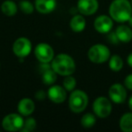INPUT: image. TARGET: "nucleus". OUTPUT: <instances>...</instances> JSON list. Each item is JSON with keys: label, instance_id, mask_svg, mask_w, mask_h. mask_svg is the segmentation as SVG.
Returning <instances> with one entry per match:
<instances>
[{"label": "nucleus", "instance_id": "nucleus-5", "mask_svg": "<svg viewBox=\"0 0 132 132\" xmlns=\"http://www.w3.org/2000/svg\"><path fill=\"white\" fill-rule=\"evenodd\" d=\"M112 101L110 98L100 96L96 98L92 104L93 113L101 119H106L111 114L112 111Z\"/></svg>", "mask_w": 132, "mask_h": 132}, {"label": "nucleus", "instance_id": "nucleus-30", "mask_svg": "<svg viewBox=\"0 0 132 132\" xmlns=\"http://www.w3.org/2000/svg\"><path fill=\"white\" fill-rule=\"evenodd\" d=\"M128 24H129V26L132 28V15H131V16H130V18L128 19Z\"/></svg>", "mask_w": 132, "mask_h": 132}, {"label": "nucleus", "instance_id": "nucleus-12", "mask_svg": "<svg viewBox=\"0 0 132 132\" xmlns=\"http://www.w3.org/2000/svg\"><path fill=\"white\" fill-rule=\"evenodd\" d=\"M77 10L83 15H94L99 9L98 0H78Z\"/></svg>", "mask_w": 132, "mask_h": 132}, {"label": "nucleus", "instance_id": "nucleus-27", "mask_svg": "<svg viewBox=\"0 0 132 132\" xmlns=\"http://www.w3.org/2000/svg\"><path fill=\"white\" fill-rule=\"evenodd\" d=\"M109 41H110L111 44H114L119 43V39H118L117 35H116L115 32H113V33H110H110H109Z\"/></svg>", "mask_w": 132, "mask_h": 132}, {"label": "nucleus", "instance_id": "nucleus-10", "mask_svg": "<svg viewBox=\"0 0 132 132\" xmlns=\"http://www.w3.org/2000/svg\"><path fill=\"white\" fill-rule=\"evenodd\" d=\"M94 28L100 34H109L113 28V19L107 15H101L94 20Z\"/></svg>", "mask_w": 132, "mask_h": 132}, {"label": "nucleus", "instance_id": "nucleus-23", "mask_svg": "<svg viewBox=\"0 0 132 132\" xmlns=\"http://www.w3.org/2000/svg\"><path fill=\"white\" fill-rule=\"evenodd\" d=\"M76 85H77V81L76 79L72 75H68V76H64V79L62 81V86L64 87L67 92H72L73 90H75Z\"/></svg>", "mask_w": 132, "mask_h": 132}, {"label": "nucleus", "instance_id": "nucleus-13", "mask_svg": "<svg viewBox=\"0 0 132 132\" xmlns=\"http://www.w3.org/2000/svg\"><path fill=\"white\" fill-rule=\"evenodd\" d=\"M35 110V103L30 98H24L20 100L17 104V111L24 117L31 116Z\"/></svg>", "mask_w": 132, "mask_h": 132}, {"label": "nucleus", "instance_id": "nucleus-22", "mask_svg": "<svg viewBox=\"0 0 132 132\" xmlns=\"http://www.w3.org/2000/svg\"><path fill=\"white\" fill-rule=\"evenodd\" d=\"M18 8L26 15H30L35 9V4L29 1V0H22L18 4Z\"/></svg>", "mask_w": 132, "mask_h": 132}, {"label": "nucleus", "instance_id": "nucleus-26", "mask_svg": "<svg viewBox=\"0 0 132 132\" xmlns=\"http://www.w3.org/2000/svg\"><path fill=\"white\" fill-rule=\"evenodd\" d=\"M35 97L36 98L38 101H43V100H44L46 97H47V92H45L43 90H37L35 94Z\"/></svg>", "mask_w": 132, "mask_h": 132}, {"label": "nucleus", "instance_id": "nucleus-3", "mask_svg": "<svg viewBox=\"0 0 132 132\" xmlns=\"http://www.w3.org/2000/svg\"><path fill=\"white\" fill-rule=\"evenodd\" d=\"M89 103L88 94L81 90H73L69 96L68 105L73 113H81L85 110Z\"/></svg>", "mask_w": 132, "mask_h": 132}, {"label": "nucleus", "instance_id": "nucleus-21", "mask_svg": "<svg viewBox=\"0 0 132 132\" xmlns=\"http://www.w3.org/2000/svg\"><path fill=\"white\" fill-rule=\"evenodd\" d=\"M97 116L93 113H85L81 119V124L84 128H90L96 124Z\"/></svg>", "mask_w": 132, "mask_h": 132}, {"label": "nucleus", "instance_id": "nucleus-4", "mask_svg": "<svg viewBox=\"0 0 132 132\" xmlns=\"http://www.w3.org/2000/svg\"><path fill=\"white\" fill-rule=\"evenodd\" d=\"M110 56V48L102 44H93L88 51V58L93 63H104L108 62Z\"/></svg>", "mask_w": 132, "mask_h": 132}, {"label": "nucleus", "instance_id": "nucleus-16", "mask_svg": "<svg viewBox=\"0 0 132 132\" xmlns=\"http://www.w3.org/2000/svg\"><path fill=\"white\" fill-rule=\"evenodd\" d=\"M86 27V19L83 15H74L70 20V28L74 33H81Z\"/></svg>", "mask_w": 132, "mask_h": 132}, {"label": "nucleus", "instance_id": "nucleus-17", "mask_svg": "<svg viewBox=\"0 0 132 132\" xmlns=\"http://www.w3.org/2000/svg\"><path fill=\"white\" fill-rule=\"evenodd\" d=\"M18 9V6L13 0H5L1 4V11L6 16H14L15 15H16Z\"/></svg>", "mask_w": 132, "mask_h": 132}, {"label": "nucleus", "instance_id": "nucleus-11", "mask_svg": "<svg viewBox=\"0 0 132 132\" xmlns=\"http://www.w3.org/2000/svg\"><path fill=\"white\" fill-rule=\"evenodd\" d=\"M47 97L50 101L56 104L62 103L67 98V90L61 85H51L47 90Z\"/></svg>", "mask_w": 132, "mask_h": 132}, {"label": "nucleus", "instance_id": "nucleus-31", "mask_svg": "<svg viewBox=\"0 0 132 132\" xmlns=\"http://www.w3.org/2000/svg\"><path fill=\"white\" fill-rule=\"evenodd\" d=\"M0 67H1V63H0Z\"/></svg>", "mask_w": 132, "mask_h": 132}, {"label": "nucleus", "instance_id": "nucleus-25", "mask_svg": "<svg viewBox=\"0 0 132 132\" xmlns=\"http://www.w3.org/2000/svg\"><path fill=\"white\" fill-rule=\"evenodd\" d=\"M124 85L128 90H132V73H129L124 79Z\"/></svg>", "mask_w": 132, "mask_h": 132}, {"label": "nucleus", "instance_id": "nucleus-32", "mask_svg": "<svg viewBox=\"0 0 132 132\" xmlns=\"http://www.w3.org/2000/svg\"><path fill=\"white\" fill-rule=\"evenodd\" d=\"M131 5H132V0H131Z\"/></svg>", "mask_w": 132, "mask_h": 132}, {"label": "nucleus", "instance_id": "nucleus-20", "mask_svg": "<svg viewBox=\"0 0 132 132\" xmlns=\"http://www.w3.org/2000/svg\"><path fill=\"white\" fill-rule=\"evenodd\" d=\"M57 80V73L54 72L53 68H50L48 70L42 72V81L45 85H53Z\"/></svg>", "mask_w": 132, "mask_h": 132}, {"label": "nucleus", "instance_id": "nucleus-18", "mask_svg": "<svg viewBox=\"0 0 132 132\" xmlns=\"http://www.w3.org/2000/svg\"><path fill=\"white\" fill-rule=\"evenodd\" d=\"M119 125L123 132H132V111L123 114L119 119Z\"/></svg>", "mask_w": 132, "mask_h": 132}, {"label": "nucleus", "instance_id": "nucleus-24", "mask_svg": "<svg viewBox=\"0 0 132 132\" xmlns=\"http://www.w3.org/2000/svg\"><path fill=\"white\" fill-rule=\"evenodd\" d=\"M36 120H35V118L29 117L28 116L26 119H24V126H23L21 131L22 132H32L36 128Z\"/></svg>", "mask_w": 132, "mask_h": 132}, {"label": "nucleus", "instance_id": "nucleus-29", "mask_svg": "<svg viewBox=\"0 0 132 132\" xmlns=\"http://www.w3.org/2000/svg\"><path fill=\"white\" fill-rule=\"evenodd\" d=\"M128 108H129V110L132 111V95L130 96V97H129V99H128Z\"/></svg>", "mask_w": 132, "mask_h": 132}, {"label": "nucleus", "instance_id": "nucleus-19", "mask_svg": "<svg viewBox=\"0 0 132 132\" xmlns=\"http://www.w3.org/2000/svg\"><path fill=\"white\" fill-rule=\"evenodd\" d=\"M108 62H109V67H110V69L112 72H115L121 71L123 68V66H124L123 59L118 54L111 55Z\"/></svg>", "mask_w": 132, "mask_h": 132}, {"label": "nucleus", "instance_id": "nucleus-7", "mask_svg": "<svg viewBox=\"0 0 132 132\" xmlns=\"http://www.w3.org/2000/svg\"><path fill=\"white\" fill-rule=\"evenodd\" d=\"M32 43L26 37H19L14 42L12 50L15 56L20 59H24L28 56L32 52Z\"/></svg>", "mask_w": 132, "mask_h": 132}, {"label": "nucleus", "instance_id": "nucleus-8", "mask_svg": "<svg viewBox=\"0 0 132 132\" xmlns=\"http://www.w3.org/2000/svg\"><path fill=\"white\" fill-rule=\"evenodd\" d=\"M35 56L40 62H51L54 55L53 47L47 43H40L35 48Z\"/></svg>", "mask_w": 132, "mask_h": 132}, {"label": "nucleus", "instance_id": "nucleus-9", "mask_svg": "<svg viewBox=\"0 0 132 132\" xmlns=\"http://www.w3.org/2000/svg\"><path fill=\"white\" fill-rule=\"evenodd\" d=\"M109 98L115 104H122L127 100V88L120 83H114L109 89Z\"/></svg>", "mask_w": 132, "mask_h": 132}, {"label": "nucleus", "instance_id": "nucleus-6", "mask_svg": "<svg viewBox=\"0 0 132 132\" xmlns=\"http://www.w3.org/2000/svg\"><path fill=\"white\" fill-rule=\"evenodd\" d=\"M24 116L20 113H9L6 115L2 119V128L6 131L15 132L21 131L24 126Z\"/></svg>", "mask_w": 132, "mask_h": 132}, {"label": "nucleus", "instance_id": "nucleus-28", "mask_svg": "<svg viewBox=\"0 0 132 132\" xmlns=\"http://www.w3.org/2000/svg\"><path fill=\"white\" fill-rule=\"evenodd\" d=\"M127 62H128V66L132 68V53H130L127 57Z\"/></svg>", "mask_w": 132, "mask_h": 132}, {"label": "nucleus", "instance_id": "nucleus-2", "mask_svg": "<svg viewBox=\"0 0 132 132\" xmlns=\"http://www.w3.org/2000/svg\"><path fill=\"white\" fill-rule=\"evenodd\" d=\"M52 68L61 76H68L73 74L76 69V63L73 58L67 53H59L53 57L51 62Z\"/></svg>", "mask_w": 132, "mask_h": 132}, {"label": "nucleus", "instance_id": "nucleus-1", "mask_svg": "<svg viewBox=\"0 0 132 132\" xmlns=\"http://www.w3.org/2000/svg\"><path fill=\"white\" fill-rule=\"evenodd\" d=\"M109 15L118 23H126L132 15V5L128 0H113L109 7Z\"/></svg>", "mask_w": 132, "mask_h": 132}, {"label": "nucleus", "instance_id": "nucleus-15", "mask_svg": "<svg viewBox=\"0 0 132 132\" xmlns=\"http://www.w3.org/2000/svg\"><path fill=\"white\" fill-rule=\"evenodd\" d=\"M115 34L121 43H129L132 41V28L129 26L120 24L116 28Z\"/></svg>", "mask_w": 132, "mask_h": 132}, {"label": "nucleus", "instance_id": "nucleus-14", "mask_svg": "<svg viewBox=\"0 0 132 132\" xmlns=\"http://www.w3.org/2000/svg\"><path fill=\"white\" fill-rule=\"evenodd\" d=\"M35 6L39 13L47 15L55 10L57 6V0H35Z\"/></svg>", "mask_w": 132, "mask_h": 132}]
</instances>
